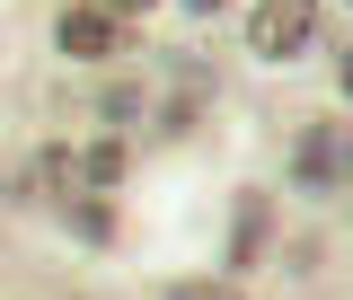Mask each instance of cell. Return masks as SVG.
I'll return each mask as SVG.
<instances>
[{
	"instance_id": "obj_1",
	"label": "cell",
	"mask_w": 353,
	"mask_h": 300,
	"mask_svg": "<svg viewBox=\"0 0 353 300\" xmlns=\"http://www.w3.org/2000/svg\"><path fill=\"white\" fill-rule=\"evenodd\" d=\"M309 36H318V0H265L248 18V53L256 62H292Z\"/></svg>"
},
{
	"instance_id": "obj_2",
	"label": "cell",
	"mask_w": 353,
	"mask_h": 300,
	"mask_svg": "<svg viewBox=\"0 0 353 300\" xmlns=\"http://www.w3.org/2000/svg\"><path fill=\"white\" fill-rule=\"evenodd\" d=\"M292 177H301L309 194H336L345 186V124H309L292 141Z\"/></svg>"
},
{
	"instance_id": "obj_3",
	"label": "cell",
	"mask_w": 353,
	"mask_h": 300,
	"mask_svg": "<svg viewBox=\"0 0 353 300\" xmlns=\"http://www.w3.org/2000/svg\"><path fill=\"white\" fill-rule=\"evenodd\" d=\"M62 53H71V62L115 53V18H106V9H71V18H62Z\"/></svg>"
},
{
	"instance_id": "obj_4",
	"label": "cell",
	"mask_w": 353,
	"mask_h": 300,
	"mask_svg": "<svg viewBox=\"0 0 353 300\" xmlns=\"http://www.w3.org/2000/svg\"><path fill=\"white\" fill-rule=\"evenodd\" d=\"M265 239H274V203H265V194H248V203L230 212V265L265 257Z\"/></svg>"
},
{
	"instance_id": "obj_5",
	"label": "cell",
	"mask_w": 353,
	"mask_h": 300,
	"mask_svg": "<svg viewBox=\"0 0 353 300\" xmlns=\"http://www.w3.org/2000/svg\"><path fill=\"white\" fill-rule=\"evenodd\" d=\"M124 177V150L115 141H97V150H80V159H62V186H115Z\"/></svg>"
},
{
	"instance_id": "obj_6",
	"label": "cell",
	"mask_w": 353,
	"mask_h": 300,
	"mask_svg": "<svg viewBox=\"0 0 353 300\" xmlns=\"http://www.w3.org/2000/svg\"><path fill=\"white\" fill-rule=\"evenodd\" d=\"M71 239H80V248H106V239H115V212H106V203H71Z\"/></svg>"
},
{
	"instance_id": "obj_7",
	"label": "cell",
	"mask_w": 353,
	"mask_h": 300,
	"mask_svg": "<svg viewBox=\"0 0 353 300\" xmlns=\"http://www.w3.org/2000/svg\"><path fill=\"white\" fill-rule=\"evenodd\" d=\"M97 106H106V124H124L132 106H141V88H132V80H106V88H97Z\"/></svg>"
},
{
	"instance_id": "obj_8",
	"label": "cell",
	"mask_w": 353,
	"mask_h": 300,
	"mask_svg": "<svg viewBox=\"0 0 353 300\" xmlns=\"http://www.w3.org/2000/svg\"><path fill=\"white\" fill-rule=\"evenodd\" d=\"M168 300H239V292H221V283H168Z\"/></svg>"
},
{
	"instance_id": "obj_9",
	"label": "cell",
	"mask_w": 353,
	"mask_h": 300,
	"mask_svg": "<svg viewBox=\"0 0 353 300\" xmlns=\"http://www.w3.org/2000/svg\"><path fill=\"white\" fill-rule=\"evenodd\" d=\"M176 9H194V18H212V9H221V0H176Z\"/></svg>"
},
{
	"instance_id": "obj_10",
	"label": "cell",
	"mask_w": 353,
	"mask_h": 300,
	"mask_svg": "<svg viewBox=\"0 0 353 300\" xmlns=\"http://www.w3.org/2000/svg\"><path fill=\"white\" fill-rule=\"evenodd\" d=\"M115 9H159V0H115Z\"/></svg>"
}]
</instances>
